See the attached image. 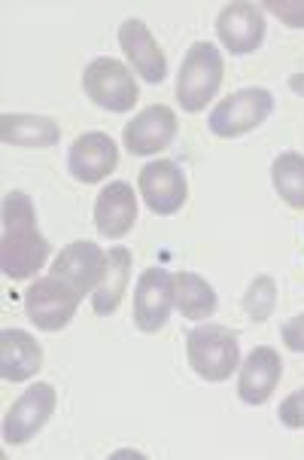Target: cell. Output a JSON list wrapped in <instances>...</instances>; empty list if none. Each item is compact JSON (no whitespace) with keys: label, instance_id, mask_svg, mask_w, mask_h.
Segmentation results:
<instances>
[{"label":"cell","instance_id":"24","mask_svg":"<svg viewBox=\"0 0 304 460\" xmlns=\"http://www.w3.org/2000/svg\"><path fill=\"white\" fill-rule=\"evenodd\" d=\"M277 418H280V424L290 427V430H304V387L280 402Z\"/></svg>","mask_w":304,"mask_h":460},{"label":"cell","instance_id":"11","mask_svg":"<svg viewBox=\"0 0 304 460\" xmlns=\"http://www.w3.org/2000/svg\"><path fill=\"white\" fill-rule=\"evenodd\" d=\"M119 168V146L104 131H85L70 144L67 150V171L80 183H100Z\"/></svg>","mask_w":304,"mask_h":460},{"label":"cell","instance_id":"19","mask_svg":"<svg viewBox=\"0 0 304 460\" xmlns=\"http://www.w3.org/2000/svg\"><path fill=\"white\" fill-rule=\"evenodd\" d=\"M128 280H131V251L128 247H110L104 280L91 293V308H95L98 317H110L119 311L125 293H128Z\"/></svg>","mask_w":304,"mask_h":460},{"label":"cell","instance_id":"21","mask_svg":"<svg viewBox=\"0 0 304 460\" xmlns=\"http://www.w3.org/2000/svg\"><path fill=\"white\" fill-rule=\"evenodd\" d=\"M271 183L280 201H286L292 210H304V155L295 150L280 153L271 162Z\"/></svg>","mask_w":304,"mask_h":460},{"label":"cell","instance_id":"2","mask_svg":"<svg viewBox=\"0 0 304 460\" xmlns=\"http://www.w3.org/2000/svg\"><path fill=\"white\" fill-rule=\"evenodd\" d=\"M186 357H189L195 376L210 381V385H222L240 366L238 335L222 323L195 326L186 335Z\"/></svg>","mask_w":304,"mask_h":460},{"label":"cell","instance_id":"6","mask_svg":"<svg viewBox=\"0 0 304 460\" xmlns=\"http://www.w3.org/2000/svg\"><path fill=\"white\" fill-rule=\"evenodd\" d=\"M274 111V95L268 89H238L225 95L210 113V131L216 137H244L259 128Z\"/></svg>","mask_w":304,"mask_h":460},{"label":"cell","instance_id":"9","mask_svg":"<svg viewBox=\"0 0 304 460\" xmlns=\"http://www.w3.org/2000/svg\"><path fill=\"white\" fill-rule=\"evenodd\" d=\"M170 311H174V275L152 265L140 275L135 287V326L152 335L165 330Z\"/></svg>","mask_w":304,"mask_h":460},{"label":"cell","instance_id":"15","mask_svg":"<svg viewBox=\"0 0 304 460\" xmlns=\"http://www.w3.org/2000/svg\"><path fill=\"white\" fill-rule=\"evenodd\" d=\"M280 376H283V360L271 345H259L247 354V360L240 363L238 376V396L247 405H262L274 396Z\"/></svg>","mask_w":304,"mask_h":460},{"label":"cell","instance_id":"1","mask_svg":"<svg viewBox=\"0 0 304 460\" xmlns=\"http://www.w3.org/2000/svg\"><path fill=\"white\" fill-rule=\"evenodd\" d=\"M49 260V241L37 226L34 201L25 192L4 199V232H0V269L10 280H28Z\"/></svg>","mask_w":304,"mask_h":460},{"label":"cell","instance_id":"12","mask_svg":"<svg viewBox=\"0 0 304 460\" xmlns=\"http://www.w3.org/2000/svg\"><path fill=\"white\" fill-rule=\"evenodd\" d=\"M216 37L231 56H249L265 43V13L259 4L235 0L216 15Z\"/></svg>","mask_w":304,"mask_h":460},{"label":"cell","instance_id":"23","mask_svg":"<svg viewBox=\"0 0 304 460\" xmlns=\"http://www.w3.org/2000/svg\"><path fill=\"white\" fill-rule=\"evenodd\" d=\"M262 10L274 13L286 28H304V0H265Z\"/></svg>","mask_w":304,"mask_h":460},{"label":"cell","instance_id":"25","mask_svg":"<svg viewBox=\"0 0 304 460\" xmlns=\"http://www.w3.org/2000/svg\"><path fill=\"white\" fill-rule=\"evenodd\" d=\"M283 345L295 354H304V314L283 323Z\"/></svg>","mask_w":304,"mask_h":460},{"label":"cell","instance_id":"3","mask_svg":"<svg viewBox=\"0 0 304 460\" xmlns=\"http://www.w3.org/2000/svg\"><path fill=\"white\" fill-rule=\"evenodd\" d=\"M222 76H225L222 52L207 40L192 43L180 65V74H177V89H174L177 104L186 113H201L216 98Z\"/></svg>","mask_w":304,"mask_h":460},{"label":"cell","instance_id":"22","mask_svg":"<svg viewBox=\"0 0 304 460\" xmlns=\"http://www.w3.org/2000/svg\"><path fill=\"white\" fill-rule=\"evenodd\" d=\"M277 308V280L271 275H259L244 293V311L253 323H265Z\"/></svg>","mask_w":304,"mask_h":460},{"label":"cell","instance_id":"16","mask_svg":"<svg viewBox=\"0 0 304 460\" xmlns=\"http://www.w3.org/2000/svg\"><path fill=\"white\" fill-rule=\"evenodd\" d=\"M137 223V196L128 181H113L95 199V226L104 238H125Z\"/></svg>","mask_w":304,"mask_h":460},{"label":"cell","instance_id":"7","mask_svg":"<svg viewBox=\"0 0 304 460\" xmlns=\"http://www.w3.org/2000/svg\"><path fill=\"white\" fill-rule=\"evenodd\" d=\"M140 199L152 210L155 217H174L180 214L183 205L189 201V181L183 168L170 159H155L150 165L140 168L137 174Z\"/></svg>","mask_w":304,"mask_h":460},{"label":"cell","instance_id":"5","mask_svg":"<svg viewBox=\"0 0 304 460\" xmlns=\"http://www.w3.org/2000/svg\"><path fill=\"white\" fill-rule=\"evenodd\" d=\"M83 296L74 290L70 284H65L61 278H37L34 284H28L25 296V317L37 330L43 332H58L74 321L76 308H80Z\"/></svg>","mask_w":304,"mask_h":460},{"label":"cell","instance_id":"14","mask_svg":"<svg viewBox=\"0 0 304 460\" xmlns=\"http://www.w3.org/2000/svg\"><path fill=\"white\" fill-rule=\"evenodd\" d=\"M119 46L128 58V65L137 70V76L143 83H161L168 76V58L161 52L159 40L152 37V31L140 19H125L119 28Z\"/></svg>","mask_w":304,"mask_h":460},{"label":"cell","instance_id":"13","mask_svg":"<svg viewBox=\"0 0 304 460\" xmlns=\"http://www.w3.org/2000/svg\"><path fill=\"white\" fill-rule=\"evenodd\" d=\"M104 271H107V253L100 251L95 241H74V244L61 247V253L49 265V275L61 278L80 296L95 293L98 284L104 280Z\"/></svg>","mask_w":304,"mask_h":460},{"label":"cell","instance_id":"8","mask_svg":"<svg viewBox=\"0 0 304 460\" xmlns=\"http://www.w3.org/2000/svg\"><path fill=\"white\" fill-rule=\"evenodd\" d=\"M56 405H58L56 387L46 385V381L30 385L28 391L13 402V409L6 411V418H4L6 446H25V442L34 439V436L49 424V418L56 415Z\"/></svg>","mask_w":304,"mask_h":460},{"label":"cell","instance_id":"17","mask_svg":"<svg viewBox=\"0 0 304 460\" xmlns=\"http://www.w3.org/2000/svg\"><path fill=\"white\" fill-rule=\"evenodd\" d=\"M43 369V348L25 330H4L0 332V378L19 385L34 378Z\"/></svg>","mask_w":304,"mask_h":460},{"label":"cell","instance_id":"10","mask_svg":"<svg viewBox=\"0 0 304 460\" xmlns=\"http://www.w3.org/2000/svg\"><path fill=\"white\" fill-rule=\"evenodd\" d=\"M177 128H180V122H177V113L170 107L150 104L122 128V144L131 155L146 159V155L168 150L177 137Z\"/></svg>","mask_w":304,"mask_h":460},{"label":"cell","instance_id":"20","mask_svg":"<svg viewBox=\"0 0 304 460\" xmlns=\"http://www.w3.org/2000/svg\"><path fill=\"white\" fill-rule=\"evenodd\" d=\"M174 308L186 321H207L216 311V290L195 271H177L174 275Z\"/></svg>","mask_w":304,"mask_h":460},{"label":"cell","instance_id":"26","mask_svg":"<svg viewBox=\"0 0 304 460\" xmlns=\"http://www.w3.org/2000/svg\"><path fill=\"white\" fill-rule=\"evenodd\" d=\"M290 89L295 92V95L304 98V74H292L290 76Z\"/></svg>","mask_w":304,"mask_h":460},{"label":"cell","instance_id":"18","mask_svg":"<svg viewBox=\"0 0 304 460\" xmlns=\"http://www.w3.org/2000/svg\"><path fill=\"white\" fill-rule=\"evenodd\" d=\"M0 140L10 146L46 150L61 140V128L52 116L40 113H4L0 116Z\"/></svg>","mask_w":304,"mask_h":460},{"label":"cell","instance_id":"4","mask_svg":"<svg viewBox=\"0 0 304 460\" xmlns=\"http://www.w3.org/2000/svg\"><path fill=\"white\" fill-rule=\"evenodd\" d=\"M83 92L100 111L110 113H128L135 111L140 89L135 83V74L125 61L116 58H91L83 70Z\"/></svg>","mask_w":304,"mask_h":460}]
</instances>
